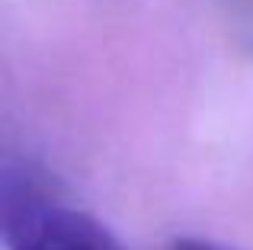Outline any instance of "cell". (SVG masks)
<instances>
[{
    "mask_svg": "<svg viewBox=\"0 0 253 250\" xmlns=\"http://www.w3.org/2000/svg\"><path fill=\"white\" fill-rule=\"evenodd\" d=\"M0 234L6 250H122L93 215L58 202L36 167L10 161L0 180Z\"/></svg>",
    "mask_w": 253,
    "mask_h": 250,
    "instance_id": "obj_1",
    "label": "cell"
},
{
    "mask_svg": "<svg viewBox=\"0 0 253 250\" xmlns=\"http://www.w3.org/2000/svg\"><path fill=\"white\" fill-rule=\"evenodd\" d=\"M170 250H228V247L209 244V241H196V238H179V241L170 244Z\"/></svg>",
    "mask_w": 253,
    "mask_h": 250,
    "instance_id": "obj_2",
    "label": "cell"
}]
</instances>
